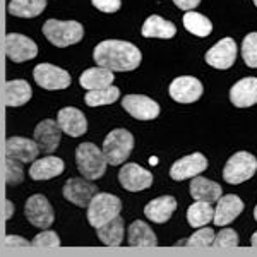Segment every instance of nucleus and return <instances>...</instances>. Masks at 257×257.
Returning a JSON list of instances; mask_svg holds the SVG:
<instances>
[{"label": "nucleus", "mask_w": 257, "mask_h": 257, "mask_svg": "<svg viewBox=\"0 0 257 257\" xmlns=\"http://www.w3.org/2000/svg\"><path fill=\"white\" fill-rule=\"evenodd\" d=\"M237 59V45L231 38L219 40L213 48L206 53V64L214 69H230Z\"/></svg>", "instance_id": "obj_13"}, {"label": "nucleus", "mask_w": 257, "mask_h": 257, "mask_svg": "<svg viewBox=\"0 0 257 257\" xmlns=\"http://www.w3.org/2000/svg\"><path fill=\"white\" fill-rule=\"evenodd\" d=\"M96 192L98 187L88 178H69L64 185V197L79 208H88L89 201Z\"/></svg>", "instance_id": "obj_12"}, {"label": "nucleus", "mask_w": 257, "mask_h": 257, "mask_svg": "<svg viewBox=\"0 0 257 257\" xmlns=\"http://www.w3.org/2000/svg\"><path fill=\"white\" fill-rule=\"evenodd\" d=\"M118 98H120V89L115 88V86H108V88H103V89L88 91L84 96V101L88 106H103V105L115 103Z\"/></svg>", "instance_id": "obj_32"}, {"label": "nucleus", "mask_w": 257, "mask_h": 257, "mask_svg": "<svg viewBox=\"0 0 257 257\" xmlns=\"http://www.w3.org/2000/svg\"><path fill=\"white\" fill-rule=\"evenodd\" d=\"M91 2L98 11L106 12V14H113L122 7V0H91Z\"/></svg>", "instance_id": "obj_38"}, {"label": "nucleus", "mask_w": 257, "mask_h": 257, "mask_svg": "<svg viewBox=\"0 0 257 257\" xmlns=\"http://www.w3.org/2000/svg\"><path fill=\"white\" fill-rule=\"evenodd\" d=\"M111 82H113V70L101 67V65L84 70L79 77V84L88 91L108 88Z\"/></svg>", "instance_id": "obj_23"}, {"label": "nucleus", "mask_w": 257, "mask_h": 257, "mask_svg": "<svg viewBox=\"0 0 257 257\" xmlns=\"http://www.w3.org/2000/svg\"><path fill=\"white\" fill-rule=\"evenodd\" d=\"M31 86L28 81L14 79L6 82V103L9 106H21L31 99Z\"/></svg>", "instance_id": "obj_28"}, {"label": "nucleus", "mask_w": 257, "mask_h": 257, "mask_svg": "<svg viewBox=\"0 0 257 257\" xmlns=\"http://www.w3.org/2000/svg\"><path fill=\"white\" fill-rule=\"evenodd\" d=\"M254 4H255V7H257V0H254Z\"/></svg>", "instance_id": "obj_45"}, {"label": "nucleus", "mask_w": 257, "mask_h": 257, "mask_svg": "<svg viewBox=\"0 0 257 257\" xmlns=\"http://www.w3.org/2000/svg\"><path fill=\"white\" fill-rule=\"evenodd\" d=\"M12 214H14V206H12L11 201L6 202V219H11Z\"/></svg>", "instance_id": "obj_41"}, {"label": "nucleus", "mask_w": 257, "mask_h": 257, "mask_svg": "<svg viewBox=\"0 0 257 257\" xmlns=\"http://www.w3.org/2000/svg\"><path fill=\"white\" fill-rule=\"evenodd\" d=\"M40 148L35 141L26 138H9L6 143V156L19 160L21 163H31L38 158Z\"/></svg>", "instance_id": "obj_20"}, {"label": "nucleus", "mask_w": 257, "mask_h": 257, "mask_svg": "<svg viewBox=\"0 0 257 257\" xmlns=\"http://www.w3.org/2000/svg\"><path fill=\"white\" fill-rule=\"evenodd\" d=\"M230 101L238 108H247L257 103V77H245L235 82L230 89Z\"/></svg>", "instance_id": "obj_19"}, {"label": "nucleus", "mask_w": 257, "mask_h": 257, "mask_svg": "<svg viewBox=\"0 0 257 257\" xmlns=\"http://www.w3.org/2000/svg\"><path fill=\"white\" fill-rule=\"evenodd\" d=\"M255 170H257L255 156L247 151H238L226 161L225 168H223V178H225V182H228V184L237 185L254 177Z\"/></svg>", "instance_id": "obj_6"}, {"label": "nucleus", "mask_w": 257, "mask_h": 257, "mask_svg": "<svg viewBox=\"0 0 257 257\" xmlns=\"http://www.w3.org/2000/svg\"><path fill=\"white\" fill-rule=\"evenodd\" d=\"M4 243L6 245H9V247H28V245H31V242H28L26 238H23V237H16V235H7L6 240H4Z\"/></svg>", "instance_id": "obj_39"}, {"label": "nucleus", "mask_w": 257, "mask_h": 257, "mask_svg": "<svg viewBox=\"0 0 257 257\" xmlns=\"http://www.w3.org/2000/svg\"><path fill=\"white\" fill-rule=\"evenodd\" d=\"M149 163H151V165H158V158H156V156H153V158H149Z\"/></svg>", "instance_id": "obj_43"}, {"label": "nucleus", "mask_w": 257, "mask_h": 257, "mask_svg": "<svg viewBox=\"0 0 257 257\" xmlns=\"http://www.w3.org/2000/svg\"><path fill=\"white\" fill-rule=\"evenodd\" d=\"M168 93L177 103H194L202 96V84L192 76H182L170 84Z\"/></svg>", "instance_id": "obj_14"}, {"label": "nucleus", "mask_w": 257, "mask_h": 257, "mask_svg": "<svg viewBox=\"0 0 257 257\" xmlns=\"http://www.w3.org/2000/svg\"><path fill=\"white\" fill-rule=\"evenodd\" d=\"M6 182L7 185H18L23 182L24 172H23V163L16 158H9L6 156Z\"/></svg>", "instance_id": "obj_34"}, {"label": "nucleus", "mask_w": 257, "mask_h": 257, "mask_svg": "<svg viewBox=\"0 0 257 257\" xmlns=\"http://www.w3.org/2000/svg\"><path fill=\"white\" fill-rule=\"evenodd\" d=\"M190 196L196 201H206L213 204V202H216L221 197V187L216 182L196 175L192 178V182H190Z\"/></svg>", "instance_id": "obj_24"}, {"label": "nucleus", "mask_w": 257, "mask_h": 257, "mask_svg": "<svg viewBox=\"0 0 257 257\" xmlns=\"http://www.w3.org/2000/svg\"><path fill=\"white\" fill-rule=\"evenodd\" d=\"M242 57L248 67L257 69V33L245 36L242 43Z\"/></svg>", "instance_id": "obj_33"}, {"label": "nucleus", "mask_w": 257, "mask_h": 257, "mask_svg": "<svg viewBox=\"0 0 257 257\" xmlns=\"http://www.w3.org/2000/svg\"><path fill=\"white\" fill-rule=\"evenodd\" d=\"M43 35L52 45L64 48L79 43L84 36V28L77 21L50 19L43 24Z\"/></svg>", "instance_id": "obj_2"}, {"label": "nucleus", "mask_w": 257, "mask_h": 257, "mask_svg": "<svg viewBox=\"0 0 257 257\" xmlns=\"http://www.w3.org/2000/svg\"><path fill=\"white\" fill-rule=\"evenodd\" d=\"M122 106L128 115L138 120H155L160 115V105L144 94H127L122 99Z\"/></svg>", "instance_id": "obj_9"}, {"label": "nucleus", "mask_w": 257, "mask_h": 257, "mask_svg": "<svg viewBox=\"0 0 257 257\" xmlns=\"http://www.w3.org/2000/svg\"><path fill=\"white\" fill-rule=\"evenodd\" d=\"M214 240V230L213 228H201L187 240L189 247H209L213 245Z\"/></svg>", "instance_id": "obj_35"}, {"label": "nucleus", "mask_w": 257, "mask_h": 257, "mask_svg": "<svg viewBox=\"0 0 257 257\" xmlns=\"http://www.w3.org/2000/svg\"><path fill=\"white\" fill-rule=\"evenodd\" d=\"M250 245L252 247H257V231L254 235H252V238H250Z\"/></svg>", "instance_id": "obj_42"}, {"label": "nucleus", "mask_w": 257, "mask_h": 257, "mask_svg": "<svg viewBox=\"0 0 257 257\" xmlns=\"http://www.w3.org/2000/svg\"><path fill=\"white\" fill-rule=\"evenodd\" d=\"M216 202H218V206L213 214V221L216 226L230 225V223L233 221V219H237L238 214L243 211V201L238 196H233V194L221 196Z\"/></svg>", "instance_id": "obj_18"}, {"label": "nucleus", "mask_w": 257, "mask_h": 257, "mask_svg": "<svg viewBox=\"0 0 257 257\" xmlns=\"http://www.w3.org/2000/svg\"><path fill=\"white\" fill-rule=\"evenodd\" d=\"M177 209V199L173 196H161L153 199L151 202L144 208L146 218L151 219L153 223H165L172 218V214Z\"/></svg>", "instance_id": "obj_21"}, {"label": "nucleus", "mask_w": 257, "mask_h": 257, "mask_svg": "<svg viewBox=\"0 0 257 257\" xmlns=\"http://www.w3.org/2000/svg\"><path fill=\"white\" fill-rule=\"evenodd\" d=\"M31 245H35V247H59L60 245V238H59V235H57L55 231L45 230V231H41V233H38L35 238H33Z\"/></svg>", "instance_id": "obj_37"}, {"label": "nucleus", "mask_w": 257, "mask_h": 257, "mask_svg": "<svg viewBox=\"0 0 257 257\" xmlns=\"http://www.w3.org/2000/svg\"><path fill=\"white\" fill-rule=\"evenodd\" d=\"M62 131L57 123V120L47 118L41 122L35 128V143L38 148L45 153H53L60 144Z\"/></svg>", "instance_id": "obj_17"}, {"label": "nucleus", "mask_w": 257, "mask_h": 257, "mask_svg": "<svg viewBox=\"0 0 257 257\" xmlns=\"http://www.w3.org/2000/svg\"><path fill=\"white\" fill-rule=\"evenodd\" d=\"M206 168H208L206 156L201 153H192V155L184 156L173 163V167L170 168V177L173 180H185V178H192L202 173Z\"/></svg>", "instance_id": "obj_15"}, {"label": "nucleus", "mask_w": 257, "mask_h": 257, "mask_svg": "<svg viewBox=\"0 0 257 257\" xmlns=\"http://www.w3.org/2000/svg\"><path fill=\"white\" fill-rule=\"evenodd\" d=\"M120 211H122V201L117 196L96 192L88 204V221L93 228H98L118 216Z\"/></svg>", "instance_id": "obj_4"}, {"label": "nucleus", "mask_w": 257, "mask_h": 257, "mask_svg": "<svg viewBox=\"0 0 257 257\" xmlns=\"http://www.w3.org/2000/svg\"><path fill=\"white\" fill-rule=\"evenodd\" d=\"M24 214H26L28 221L36 228H50L53 225V219H55L52 204L41 194H36V196H31L28 199L26 206H24Z\"/></svg>", "instance_id": "obj_8"}, {"label": "nucleus", "mask_w": 257, "mask_h": 257, "mask_svg": "<svg viewBox=\"0 0 257 257\" xmlns=\"http://www.w3.org/2000/svg\"><path fill=\"white\" fill-rule=\"evenodd\" d=\"M33 77H35L36 84L41 86L43 89L48 91H59L69 88L70 76L67 70L57 67L52 64H40L33 70Z\"/></svg>", "instance_id": "obj_7"}, {"label": "nucleus", "mask_w": 257, "mask_h": 257, "mask_svg": "<svg viewBox=\"0 0 257 257\" xmlns=\"http://www.w3.org/2000/svg\"><path fill=\"white\" fill-rule=\"evenodd\" d=\"M96 233L99 240H101L105 245L110 247H118L123 242V218L115 216L113 219H110L108 223L96 228Z\"/></svg>", "instance_id": "obj_26"}, {"label": "nucleus", "mask_w": 257, "mask_h": 257, "mask_svg": "<svg viewBox=\"0 0 257 257\" xmlns=\"http://www.w3.org/2000/svg\"><path fill=\"white\" fill-rule=\"evenodd\" d=\"M57 123H59L60 131L65 132L70 138H79L88 131V122H86L84 113L79 108H74V106L62 108L57 115Z\"/></svg>", "instance_id": "obj_16"}, {"label": "nucleus", "mask_w": 257, "mask_h": 257, "mask_svg": "<svg viewBox=\"0 0 257 257\" xmlns=\"http://www.w3.org/2000/svg\"><path fill=\"white\" fill-rule=\"evenodd\" d=\"M128 245L155 247V245H158V240H156L155 231H153L144 221L138 219V221H134L128 226Z\"/></svg>", "instance_id": "obj_27"}, {"label": "nucleus", "mask_w": 257, "mask_h": 257, "mask_svg": "<svg viewBox=\"0 0 257 257\" xmlns=\"http://www.w3.org/2000/svg\"><path fill=\"white\" fill-rule=\"evenodd\" d=\"M76 163L82 177L88 180H98L106 172V160L103 151L93 143H82L76 149Z\"/></svg>", "instance_id": "obj_3"}, {"label": "nucleus", "mask_w": 257, "mask_h": 257, "mask_svg": "<svg viewBox=\"0 0 257 257\" xmlns=\"http://www.w3.org/2000/svg\"><path fill=\"white\" fill-rule=\"evenodd\" d=\"M6 55L12 62H26L38 55V47L28 36L9 33L6 38Z\"/></svg>", "instance_id": "obj_11"}, {"label": "nucleus", "mask_w": 257, "mask_h": 257, "mask_svg": "<svg viewBox=\"0 0 257 257\" xmlns=\"http://www.w3.org/2000/svg\"><path fill=\"white\" fill-rule=\"evenodd\" d=\"M134 149V136L125 128H115L105 138L103 143V156L108 165H122Z\"/></svg>", "instance_id": "obj_5"}, {"label": "nucleus", "mask_w": 257, "mask_h": 257, "mask_svg": "<svg viewBox=\"0 0 257 257\" xmlns=\"http://www.w3.org/2000/svg\"><path fill=\"white\" fill-rule=\"evenodd\" d=\"M93 59L98 65L113 70V72H128L139 67L143 55H141V50L128 41L105 40L96 45Z\"/></svg>", "instance_id": "obj_1"}, {"label": "nucleus", "mask_w": 257, "mask_h": 257, "mask_svg": "<svg viewBox=\"0 0 257 257\" xmlns=\"http://www.w3.org/2000/svg\"><path fill=\"white\" fill-rule=\"evenodd\" d=\"M184 26L189 33L199 36V38H206V36H209L211 31H213V24H211V21L206 18V16L199 14V12H194V11L185 12Z\"/></svg>", "instance_id": "obj_31"}, {"label": "nucleus", "mask_w": 257, "mask_h": 257, "mask_svg": "<svg viewBox=\"0 0 257 257\" xmlns=\"http://www.w3.org/2000/svg\"><path fill=\"white\" fill-rule=\"evenodd\" d=\"M214 247H237L238 245V235L231 228H223L218 235H214L213 240Z\"/></svg>", "instance_id": "obj_36"}, {"label": "nucleus", "mask_w": 257, "mask_h": 257, "mask_svg": "<svg viewBox=\"0 0 257 257\" xmlns=\"http://www.w3.org/2000/svg\"><path fill=\"white\" fill-rule=\"evenodd\" d=\"M64 160L57 156H47V158L35 160L30 168V177L33 180H50L53 177H59L64 172Z\"/></svg>", "instance_id": "obj_22"}, {"label": "nucleus", "mask_w": 257, "mask_h": 257, "mask_svg": "<svg viewBox=\"0 0 257 257\" xmlns=\"http://www.w3.org/2000/svg\"><path fill=\"white\" fill-rule=\"evenodd\" d=\"M47 7V0H11L9 12L16 18H36Z\"/></svg>", "instance_id": "obj_29"}, {"label": "nucleus", "mask_w": 257, "mask_h": 257, "mask_svg": "<svg viewBox=\"0 0 257 257\" xmlns=\"http://www.w3.org/2000/svg\"><path fill=\"white\" fill-rule=\"evenodd\" d=\"M177 35V28L173 23L160 18V16H149L143 24V36L146 38H163L170 40Z\"/></svg>", "instance_id": "obj_25"}, {"label": "nucleus", "mask_w": 257, "mask_h": 257, "mask_svg": "<svg viewBox=\"0 0 257 257\" xmlns=\"http://www.w3.org/2000/svg\"><path fill=\"white\" fill-rule=\"evenodd\" d=\"M214 209L211 206V202L206 201H196L194 204L189 206L187 209V221L192 228H201L206 226L213 219Z\"/></svg>", "instance_id": "obj_30"}, {"label": "nucleus", "mask_w": 257, "mask_h": 257, "mask_svg": "<svg viewBox=\"0 0 257 257\" xmlns=\"http://www.w3.org/2000/svg\"><path fill=\"white\" fill-rule=\"evenodd\" d=\"M173 4L178 7V9H182V11H192V9H196V7L201 4V0H173Z\"/></svg>", "instance_id": "obj_40"}, {"label": "nucleus", "mask_w": 257, "mask_h": 257, "mask_svg": "<svg viewBox=\"0 0 257 257\" xmlns=\"http://www.w3.org/2000/svg\"><path fill=\"white\" fill-rule=\"evenodd\" d=\"M118 182L128 192H139L151 187L153 175L136 163H125L118 172Z\"/></svg>", "instance_id": "obj_10"}, {"label": "nucleus", "mask_w": 257, "mask_h": 257, "mask_svg": "<svg viewBox=\"0 0 257 257\" xmlns=\"http://www.w3.org/2000/svg\"><path fill=\"white\" fill-rule=\"evenodd\" d=\"M254 219L257 221V206H255V209H254Z\"/></svg>", "instance_id": "obj_44"}]
</instances>
